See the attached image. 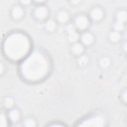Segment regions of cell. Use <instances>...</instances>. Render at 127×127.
<instances>
[{
	"label": "cell",
	"instance_id": "3",
	"mask_svg": "<svg viewBox=\"0 0 127 127\" xmlns=\"http://www.w3.org/2000/svg\"><path fill=\"white\" fill-rule=\"evenodd\" d=\"M78 127H104L108 124L106 117L101 114H96L88 116L79 121Z\"/></svg>",
	"mask_w": 127,
	"mask_h": 127
},
{
	"label": "cell",
	"instance_id": "25",
	"mask_svg": "<svg viewBox=\"0 0 127 127\" xmlns=\"http://www.w3.org/2000/svg\"><path fill=\"white\" fill-rule=\"evenodd\" d=\"M64 126V125H62L61 123H53L52 124H51V125H49V126H54V127H59V126Z\"/></svg>",
	"mask_w": 127,
	"mask_h": 127
},
{
	"label": "cell",
	"instance_id": "11",
	"mask_svg": "<svg viewBox=\"0 0 127 127\" xmlns=\"http://www.w3.org/2000/svg\"><path fill=\"white\" fill-rule=\"evenodd\" d=\"M56 21L60 24H66L70 19L69 13L65 10H62L59 11L56 16Z\"/></svg>",
	"mask_w": 127,
	"mask_h": 127
},
{
	"label": "cell",
	"instance_id": "15",
	"mask_svg": "<svg viewBox=\"0 0 127 127\" xmlns=\"http://www.w3.org/2000/svg\"><path fill=\"white\" fill-rule=\"evenodd\" d=\"M108 37L110 41L113 43H117L119 42L122 38L120 33L114 30L109 33Z\"/></svg>",
	"mask_w": 127,
	"mask_h": 127
},
{
	"label": "cell",
	"instance_id": "2",
	"mask_svg": "<svg viewBox=\"0 0 127 127\" xmlns=\"http://www.w3.org/2000/svg\"><path fill=\"white\" fill-rule=\"evenodd\" d=\"M31 49V41L24 33L14 32L4 39L2 50L5 56L9 60L17 62L23 60Z\"/></svg>",
	"mask_w": 127,
	"mask_h": 127
},
{
	"label": "cell",
	"instance_id": "7",
	"mask_svg": "<svg viewBox=\"0 0 127 127\" xmlns=\"http://www.w3.org/2000/svg\"><path fill=\"white\" fill-rule=\"evenodd\" d=\"M89 17V18L94 22L100 21L104 17V10L99 6H94L90 10Z\"/></svg>",
	"mask_w": 127,
	"mask_h": 127
},
{
	"label": "cell",
	"instance_id": "20",
	"mask_svg": "<svg viewBox=\"0 0 127 127\" xmlns=\"http://www.w3.org/2000/svg\"><path fill=\"white\" fill-rule=\"evenodd\" d=\"M125 28V23L118 21H115L113 24V30L120 33L123 31L124 30Z\"/></svg>",
	"mask_w": 127,
	"mask_h": 127
},
{
	"label": "cell",
	"instance_id": "23",
	"mask_svg": "<svg viewBox=\"0 0 127 127\" xmlns=\"http://www.w3.org/2000/svg\"><path fill=\"white\" fill-rule=\"evenodd\" d=\"M20 2L21 3V4H22V5H28L29 4H30V3H31V1L30 0H21L20 1Z\"/></svg>",
	"mask_w": 127,
	"mask_h": 127
},
{
	"label": "cell",
	"instance_id": "4",
	"mask_svg": "<svg viewBox=\"0 0 127 127\" xmlns=\"http://www.w3.org/2000/svg\"><path fill=\"white\" fill-rule=\"evenodd\" d=\"M90 18L84 14L76 15L74 18L73 25L78 31L84 32L90 26Z\"/></svg>",
	"mask_w": 127,
	"mask_h": 127
},
{
	"label": "cell",
	"instance_id": "5",
	"mask_svg": "<svg viewBox=\"0 0 127 127\" xmlns=\"http://www.w3.org/2000/svg\"><path fill=\"white\" fill-rule=\"evenodd\" d=\"M50 14L49 8L43 4L37 6L33 10V15L35 19L39 21L46 20Z\"/></svg>",
	"mask_w": 127,
	"mask_h": 127
},
{
	"label": "cell",
	"instance_id": "17",
	"mask_svg": "<svg viewBox=\"0 0 127 127\" xmlns=\"http://www.w3.org/2000/svg\"><path fill=\"white\" fill-rule=\"evenodd\" d=\"M23 126L26 127H33L37 126L36 120L31 117H27L24 119L22 122Z\"/></svg>",
	"mask_w": 127,
	"mask_h": 127
},
{
	"label": "cell",
	"instance_id": "8",
	"mask_svg": "<svg viewBox=\"0 0 127 127\" xmlns=\"http://www.w3.org/2000/svg\"><path fill=\"white\" fill-rule=\"evenodd\" d=\"M80 43L84 47H89L92 45L95 41L94 35L88 31H84L79 37Z\"/></svg>",
	"mask_w": 127,
	"mask_h": 127
},
{
	"label": "cell",
	"instance_id": "27",
	"mask_svg": "<svg viewBox=\"0 0 127 127\" xmlns=\"http://www.w3.org/2000/svg\"><path fill=\"white\" fill-rule=\"evenodd\" d=\"M123 50L125 51V52H126L127 51V42H125L123 46Z\"/></svg>",
	"mask_w": 127,
	"mask_h": 127
},
{
	"label": "cell",
	"instance_id": "14",
	"mask_svg": "<svg viewBox=\"0 0 127 127\" xmlns=\"http://www.w3.org/2000/svg\"><path fill=\"white\" fill-rule=\"evenodd\" d=\"M116 21H118L125 24L127 19V13L126 9H120L116 14Z\"/></svg>",
	"mask_w": 127,
	"mask_h": 127
},
{
	"label": "cell",
	"instance_id": "12",
	"mask_svg": "<svg viewBox=\"0 0 127 127\" xmlns=\"http://www.w3.org/2000/svg\"><path fill=\"white\" fill-rule=\"evenodd\" d=\"M84 50V46L81 43L78 42L72 43L70 47L71 54L74 56L78 57L83 54Z\"/></svg>",
	"mask_w": 127,
	"mask_h": 127
},
{
	"label": "cell",
	"instance_id": "13",
	"mask_svg": "<svg viewBox=\"0 0 127 127\" xmlns=\"http://www.w3.org/2000/svg\"><path fill=\"white\" fill-rule=\"evenodd\" d=\"M57 22L53 19H48L45 23V28L48 32H54L57 27Z\"/></svg>",
	"mask_w": 127,
	"mask_h": 127
},
{
	"label": "cell",
	"instance_id": "21",
	"mask_svg": "<svg viewBox=\"0 0 127 127\" xmlns=\"http://www.w3.org/2000/svg\"><path fill=\"white\" fill-rule=\"evenodd\" d=\"M9 120L7 116L5 115L2 112L0 113V127H6L8 126V122Z\"/></svg>",
	"mask_w": 127,
	"mask_h": 127
},
{
	"label": "cell",
	"instance_id": "16",
	"mask_svg": "<svg viewBox=\"0 0 127 127\" xmlns=\"http://www.w3.org/2000/svg\"><path fill=\"white\" fill-rule=\"evenodd\" d=\"M98 63L100 67L106 69L110 66L111 61L109 57L107 56H103L100 59Z\"/></svg>",
	"mask_w": 127,
	"mask_h": 127
},
{
	"label": "cell",
	"instance_id": "19",
	"mask_svg": "<svg viewBox=\"0 0 127 127\" xmlns=\"http://www.w3.org/2000/svg\"><path fill=\"white\" fill-rule=\"evenodd\" d=\"M3 107L7 109H10L14 106V100L10 97H5L3 101Z\"/></svg>",
	"mask_w": 127,
	"mask_h": 127
},
{
	"label": "cell",
	"instance_id": "6",
	"mask_svg": "<svg viewBox=\"0 0 127 127\" xmlns=\"http://www.w3.org/2000/svg\"><path fill=\"white\" fill-rule=\"evenodd\" d=\"M65 30L67 33V39L69 41L72 43L78 42L80 36L73 24H68L66 26Z\"/></svg>",
	"mask_w": 127,
	"mask_h": 127
},
{
	"label": "cell",
	"instance_id": "10",
	"mask_svg": "<svg viewBox=\"0 0 127 127\" xmlns=\"http://www.w3.org/2000/svg\"><path fill=\"white\" fill-rule=\"evenodd\" d=\"M7 117L9 121L12 124L18 123L20 119V113L19 110L16 108H12L9 110L7 113Z\"/></svg>",
	"mask_w": 127,
	"mask_h": 127
},
{
	"label": "cell",
	"instance_id": "28",
	"mask_svg": "<svg viewBox=\"0 0 127 127\" xmlns=\"http://www.w3.org/2000/svg\"><path fill=\"white\" fill-rule=\"evenodd\" d=\"M72 3H73V4H78L79 2H80V1L77 0V1H72Z\"/></svg>",
	"mask_w": 127,
	"mask_h": 127
},
{
	"label": "cell",
	"instance_id": "9",
	"mask_svg": "<svg viewBox=\"0 0 127 127\" xmlns=\"http://www.w3.org/2000/svg\"><path fill=\"white\" fill-rule=\"evenodd\" d=\"M11 16L13 19L15 20H21L24 16L25 11L23 7L20 5L13 6L11 10Z\"/></svg>",
	"mask_w": 127,
	"mask_h": 127
},
{
	"label": "cell",
	"instance_id": "18",
	"mask_svg": "<svg viewBox=\"0 0 127 127\" xmlns=\"http://www.w3.org/2000/svg\"><path fill=\"white\" fill-rule=\"evenodd\" d=\"M89 58L87 55L82 54L77 57V63L80 66H84L86 65L89 62Z\"/></svg>",
	"mask_w": 127,
	"mask_h": 127
},
{
	"label": "cell",
	"instance_id": "22",
	"mask_svg": "<svg viewBox=\"0 0 127 127\" xmlns=\"http://www.w3.org/2000/svg\"><path fill=\"white\" fill-rule=\"evenodd\" d=\"M121 99L124 103H126L127 102V90H124L122 92L121 94Z\"/></svg>",
	"mask_w": 127,
	"mask_h": 127
},
{
	"label": "cell",
	"instance_id": "1",
	"mask_svg": "<svg viewBox=\"0 0 127 127\" xmlns=\"http://www.w3.org/2000/svg\"><path fill=\"white\" fill-rule=\"evenodd\" d=\"M50 68V61L47 56L41 51L35 50L23 60L19 72L24 80L36 82L45 78Z\"/></svg>",
	"mask_w": 127,
	"mask_h": 127
},
{
	"label": "cell",
	"instance_id": "24",
	"mask_svg": "<svg viewBox=\"0 0 127 127\" xmlns=\"http://www.w3.org/2000/svg\"><path fill=\"white\" fill-rule=\"evenodd\" d=\"M4 69H5L4 64L2 63H0V73L1 74H2V72H4Z\"/></svg>",
	"mask_w": 127,
	"mask_h": 127
},
{
	"label": "cell",
	"instance_id": "26",
	"mask_svg": "<svg viewBox=\"0 0 127 127\" xmlns=\"http://www.w3.org/2000/svg\"><path fill=\"white\" fill-rule=\"evenodd\" d=\"M35 3H38V4L40 5V4H43V3H44L45 2V0H37V1H34Z\"/></svg>",
	"mask_w": 127,
	"mask_h": 127
}]
</instances>
